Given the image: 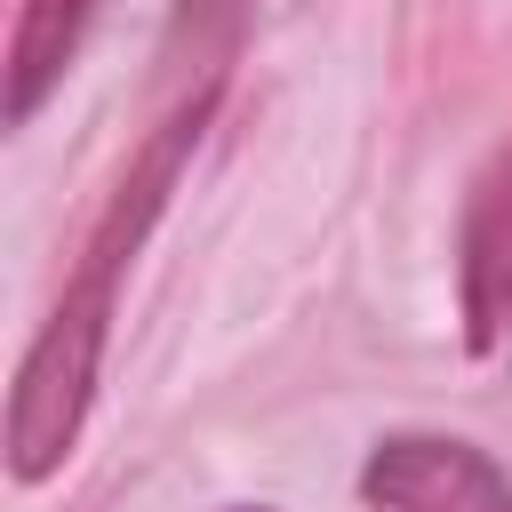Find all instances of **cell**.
I'll list each match as a JSON object with an SVG mask.
<instances>
[{
  "label": "cell",
  "instance_id": "5b68a950",
  "mask_svg": "<svg viewBox=\"0 0 512 512\" xmlns=\"http://www.w3.org/2000/svg\"><path fill=\"white\" fill-rule=\"evenodd\" d=\"M232 512H264V504H232Z\"/></svg>",
  "mask_w": 512,
  "mask_h": 512
},
{
  "label": "cell",
  "instance_id": "6da1fadb",
  "mask_svg": "<svg viewBox=\"0 0 512 512\" xmlns=\"http://www.w3.org/2000/svg\"><path fill=\"white\" fill-rule=\"evenodd\" d=\"M240 40H248V0H176L168 8L160 112H152L136 160L120 168V184L104 192V208L80 240V264H72L56 312L40 320V336L24 344V368H16V392H8V472L24 488L64 472V456L80 448V424H88V400H96V376H104V344H112V312H120V280H128L144 232L160 224L184 160L200 152Z\"/></svg>",
  "mask_w": 512,
  "mask_h": 512
},
{
  "label": "cell",
  "instance_id": "277c9868",
  "mask_svg": "<svg viewBox=\"0 0 512 512\" xmlns=\"http://www.w3.org/2000/svg\"><path fill=\"white\" fill-rule=\"evenodd\" d=\"M96 24V0H24L8 32V128H32L40 104L64 88L80 40Z\"/></svg>",
  "mask_w": 512,
  "mask_h": 512
},
{
  "label": "cell",
  "instance_id": "3957f363",
  "mask_svg": "<svg viewBox=\"0 0 512 512\" xmlns=\"http://www.w3.org/2000/svg\"><path fill=\"white\" fill-rule=\"evenodd\" d=\"M456 312H464V344L472 352L512 344V144H496V160L464 192V224H456Z\"/></svg>",
  "mask_w": 512,
  "mask_h": 512
},
{
  "label": "cell",
  "instance_id": "7a4b0ae2",
  "mask_svg": "<svg viewBox=\"0 0 512 512\" xmlns=\"http://www.w3.org/2000/svg\"><path fill=\"white\" fill-rule=\"evenodd\" d=\"M360 496L376 512H512V480L488 448L448 432H392L360 464Z\"/></svg>",
  "mask_w": 512,
  "mask_h": 512
}]
</instances>
